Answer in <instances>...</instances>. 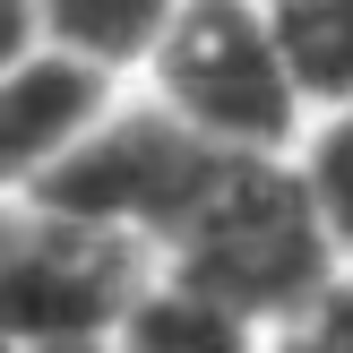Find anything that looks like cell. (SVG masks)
<instances>
[{
  "label": "cell",
  "instance_id": "cell-1",
  "mask_svg": "<svg viewBox=\"0 0 353 353\" xmlns=\"http://www.w3.org/2000/svg\"><path fill=\"white\" fill-rule=\"evenodd\" d=\"M155 268L224 293L233 310H250L259 327L285 336V327L336 285L345 259H336V241H327V224H319V207H310L293 155H241Z\"/></svg>",
  "mask_w": 353,
  "mask_h": 353
},
{
  "label": "cell",
  "instance_id": "cell-2",
  "mask_svg": "<svg viewBox=\"0 0 353 353\" xmlns=\"http://www.w3.org/2000/svg\"><path fill=\"white\" fill-rule=\"evenodd\" d=\"M138 86L224 155H293V138L310 130L268 0H181Z\"/></svg>",
  "mask_w": 353,
  "mask_h": 353
},
{
  "label": "cell",
  "instance_id": "cell-3",
  "mask_svg": "<svg viewBox=\"0 0 353 353\" xmlns=\"http://www.w3.org/2000/svg\"><path fill=\"white\" fill-rule=\"evenodd\" d=\"M233 164L241 155H224L216 138H199L181 112H164L147 86H121L112 112L78 138V155L34 190V207H61V216L103 224V233H130L138 250L164 259L172 241H181V224L216 199V181Z\"/></svg>",
  "mask_w": 353,
  "mask_h": 353
},
{
  "label": "cell",
  "instance_id": "cell-4",
  "mask_svg": "<svg viewBox=\"0 0 353 353\" xmlns=\"http://www.w3.org/2000/svg\"><path fill=\"white\" fill-rule=\"evenodd\" d=\"M155 276L130 233L78 224L61 207H0V327L26 353H121V310Z\"/></svg>",
  "mask_w": 353,
  "mask_h": 353
},
{
  "label": "cell",
  "instance_id": "cell-5",
  "mask_svg": "<svg viewBox=\"0 0 353 353\" xmlns=\"http://www.w3.org/2000/svg\"><path fill=\"white\" fill-rule=\"evenodd\" d=\"M121 78L69 61V52L34 43L17 69H0V207L9 199H34L52 172L78 155V138L112 112Z\"/></svg>",
  "mask_w": 353,
  "mask_h": 353
},
{
  "label": "cell",
  "instance_id": "cell-6",
  "mask_svg": "<svg viewBox=\"0 0 353 353\" xmlns=\"http://www.w3.org/2000/svg\"><path fill=\"white\" fill-rule=\"evenodd\" d=\"M121 353H276V327L233 310L224 293L190 285V276L155 268L138 302L121 310Z\"/></svg>",
  "mask_w": 353,
  "mask_h": 353
},
{
  "label": "cell",
  "instance_id": "cell-7",
  "mask_svg": "<svg viewBox=\"0 0 353 353\" xmlns=\"http://www.w3.org/2000/svg\"><path fill=\"white\" fill-rule=\"evenodd\" d=\"M172 17H181V0H34V34L52 52H69V61L121 78V86L147 78Z\"/></svg>",
  "mask_w": 353,
  "mask_h": 353
},
{
  "label": "cell",
  "instance_id": "cell-8",
  "mask_svg": "<svg viewBox=\"0 0 353 353\" xmlns=\"http://www.w3.org/2000/svg\"><path fill=\"white\" fill-rule=\"evenodd\" d=\"M268 9H276V34H285L302 103L310 112L353 103V0H268Z\"/></svg>",
  "mask_w": 353,
  "mask_h": 353
},
{
  "label": "cell",
  "instance_id": "cell-9",
  "mask_svg": "<svg viewBox=\"0 0 353 353\" xmlns=\"http://www.w3.org/2000/svg\"><path fill=\"white\" fill-rule=\"evenodd\" d=\"M293 172H302V190H310V207H319L336 259H353V103L310 112V130L293 138Z\"/></svg>",
  "mask_w": 353,
  "mask_h": 353
},
{
  "label": "cell",
  "instance_id": "cell-10",
  "mask_svg": "<svg viewBox=\"0 0 353 353\" xmlns=\"http://www.w3.org/2000/svg\"><path fill=\"white\" fill-rule=\"evenodd\" d=\"M276 353H353V259L336 268V285L276 336Z\"/></svg>",
  "mask_w": 353,
  "mask_h": 353
},
{
  "label": "cell",
  "instance_id": "cell-11",
  "mask_svg": "<svg viewBox=\"0 0 353 353\" xmlns=\"http://www.w3.org/2000/svg\"><path fill=\"white\" fill-rule=\"evenodd\" d=\"M34 43H43L34 34V0H0V69H17Z\"/></svg>",
  "mask_w": 353,
  "mask_h": 353
},
{
  "label": "cell",
  "instance_id": "cell-12",
  "mask_svg": "<svg viewBox=\"0 0 353 353\" xmlns=\"http://www.w3.org/2000/svg\"><path fill=\"white\" fill-rule=\"evenodd\" d=\"M0 353H26V345H17V336H9V327H0Z\"/></svg>",
  "mask_w": 353,
  "mask_h": 353
}]
</instances>
